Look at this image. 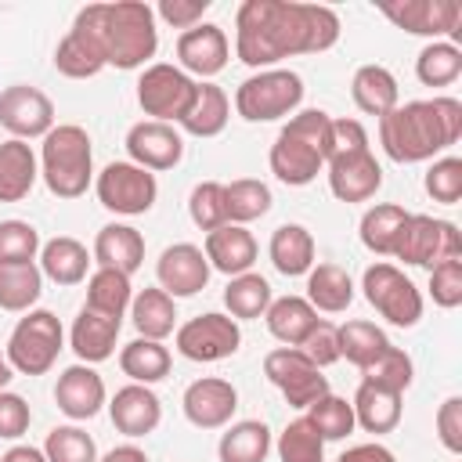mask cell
Segmentation results:
<instances>
[{"instance_id": "d4e9b609", "label": "cell", "mask_w": 462, "mask_h": 462, "mask_svg": "<svg viewBox=\"0 0 462 462\" xmlns=\"http://www.w3.org/2000/svg\"><path fill=\"white\" fill-rule=\"evenodd\" d=\"M94 263L97 267H108V271H123V274H134L141 271L144 263V235L134 227V224H105L94 238V249H90Z\"/></svg>"}, {"instance_id": "5b68a950", "label": "cell", "mask_w": 462, "mask_h": 462, "mask_svg": "<svg viewBox=\"0 0 462 462\" xmlns=\"http://www.w3.org/2000/svg\"><path fill=\"white\" fill-rule=\"evenodd\" d=\"M36 159L40 177L54 199H79L94 184V144L79 123H54Z\"/></svg>"}, {"instance_id": "60d3db41", "label": "cell", "mask_w": 462, "mask_h": 462, "mask_svg": "<svg viewBox=\"0 0 462 462\" xmlns=\"http://www.w3.org/2000/svg\"><path fill=\"white\" fill-rule=\"evenodd\" d=\"M336 343H339V357H346V361L361 372V368H368V365L390 346V336H386L375 321L354 318V321L336 325Z\"/></svg>"}, {"instance_id": "f35d334b", "label": "cell", "mask_w": 462, "mask_h": 462, "mask_svg": "<svg viewBox=\"0 0 462 462\" xmlns=\"http://www.w3.org/2000/svg\"><path fill=\"white\" fill-rule=\"evenodd\" d=\"M43 296L40 263H0V310L25 314Z\"/></svg>"}, {"instance_id": "4dcf8cb0", "label": "cell", "mask_w": 462, "mask_h": 462, "mask_svg": "<svg viewBox=\"0 0 462 462\" xmlns=\"http://www.w3.org/2000/svg\"><path fill=\"white\" fill-rule=\"evenodd\" d=\"M350 408H354V422H357L365 433H375V437L393 433V430L401 426V411H404V408H401V393L383 390V386L365 383V379H361V386H357Z\"/></svg>"}, {"instance_id": "c3c4849f", "label": "cell", "mask_w": 462, "mask_h": 462, "mask_svg": "<svg viewBox=\"0 0 462 462\" xmlns=\"http://www.w3.org/2000/svg\"><path fill=\"white\" fill-rule=\"evenodd\" d=\"M43 455H47V462H97V444L83 426L69 422V426H54L47 433Z\"/></svg>"}, {"instance_id": "d590c367", "label": "cell", "mask_w": 462, "mask_h": 462, "mask_svg": "<svg viewBox=\"0 0 462 462\" xmlns=\"http://www.w3.org/2000/svg\"><path fill=\"white\" fill-rule=\"evenodd\" d=\"M119 368H123V375H126L130 383L155 386V383H162V379L170 375L173 354H170V346H162L159 339L137 336V339H130V343L119 350Z\"/></svg>"}, {"instance_id": "f6af8a7d", "label": "cell", "mask_w": 462, "mask_h": 462, "mask_svg": "<svg viewBox=\"0 0 462 462\" xmlns=\"http://www.w3.org/2000/svg\"><path fill=\"white\" fill-rule=\"evenodd\" d=\"M303 419L318 430V437H321L325 444H328V440H343V437H350V433L357 430L350 401H346V397H336L332 390H328L325 397H318V401L307 408Z\"/></svg>"}, {"instance_id": "ba28073f", "label": "cell", "mask_w": 462, "mask_h": 462, "mask_svg": "<svg viewBox=\"0 0 462 462\" xmlns=\"http://www.w3.org/2000/svg\"><path fill=\"white\" fill-rule=\"evenodd\" d=\"M361 292L375 307V314L386 318L397 328H415L419 318H422V292L397 263L375 260L372 267H365Z\"/></svg>"}, {"instance_id": "cb8c5ba5", "label": "cell", "mask_w": 462, "mask_h": 462, "mask_svg": "<svg viewBox=\"0 0 462 462\" xmlns=\"http://www.w3.org/2000/svg\"><path fill=\"white\" fill-rule=\"evenodd\" d=\"M119 328H123L119 318H105L90 307H79V314L72 318V328H69V346L83 365H101L116 354Z\"/></svg>"}, {"instance_id": "680465c9", "label": "cell", "mask_w": 462, "mask_h": 462, "mask_svg": "<svg viewBox=\"0 0 462 462\" xmlns=\"http://www.w3.org/2000/svg\"><path fill=\"white\" fill-rule=\"evenodd\" d=\"M206 11H209V0H162V4L155 7V22L162 18L166 25H173V29L184 32V29L199 25Z\"/></svg>"}, {"instance_id": "8fae6325", "label": "cell", "mask_w": 462, "mask_h": 462, "mask_svg": "<svg viewBox=\"0 0 462 462\" xmlns=\"http://www.w3.org/2000/svg\"><path fill=\"white\" fill-rule=\"evenodd\" d=\"M195 87L199 79H191L184 69L170 65V61H152L141 69V79H137V105L148 119H159V123H180V116L188 112L191 97H195Z\"/></svg>"}, {"instance_id": "30bf717a", "label": "cell", "mask_w": 462, "mask_h": 462, "mask_svg": "<svg viewBox=\"0 0 462 462\" xmlns=\"http://www.w3.org/2000/svg\"><path fill=\"white\" fill-rule=\"evenodd\" d=\"M94 195L116 217H141L155 206L159 180H155V173L141 170L137 162L119 159V162H108L101 173H94Z\"/></svg>"}, {"instance_id": "7bdbcfd3", "label": "cell", "mask_w": 462, "mask_h": 462, "mask_svg": "<svg viewBox=\"0 0 462 462\" xmlns=\"http://www.w3.org/2000/svg\"><path fill=\"white\" fill-rule=\"evenodd\" d=\"M271 188L256 177H238L231 184H224V209H227V224H253L260 217L271 213Z\"/></svg>"}, {"instance_id": "6125c7cd", "label": "cell", "mask_w": 462, "mask_h": 462, "mask_svg": "<svg viewBox=\"0 0 462 462\" xmlns=\"http://www.w3.org/2000/svg\"><path fill=\"white\" fill-rule=\"evenodd\" d=\"M0 462H47V455H43V448H32V444H11L0 455Z\"/></svg>"}, {"instance_id": "db71d44e", "label": "cell", "mask_w": 462, "mask_h": 462, "mask_svg": "<svg viewBox=\"0 0 462 462\" xmlns=\"http://www.w3.org/2000/svg\"><path fill=\"white\" fill-rule=\"evenodd\" d=\"M433 426H437L440 448H444L448 455H462V397H458V393H451V397L440 401Z\"/></svg>"}, {"instance_id": "ac0fdd59", "label": "cell", "mask_w": 462, "mask_h": 462, "mask_svg": "<svg viewBox=\"0 0 462 462\" xmlns=\"http://www.w3.org/2000/svg\"><path fill=\"white\" fill-rule=\"evenodd\" d=\"M209 260L202 253V245L195 242H173L159 253L155 260V278H159V289L170 292L173 300H184V296H195L209 285Z\"/></svg>"}, {"instance_id": "f5cc1de1", "label": "cell", "mask_w": 462, "mask_h": 462, "mask_svg": "<svg viewBox=\"0 0 462 462\" xmlns=\"http://www.w3.org/2000/svg\"><path fill=\"white\" fill-rule=\"evenodd\" d=\"M430 296L440 310H455L462 303V256L444 260L430 271Z\"/></svg>"}, {"instance_id": "816d5d0a", "label": "cell", "mask_w": 462, "mask_h": 462, "mask_svg": "<svg viewBox=\"0 0 462 462\" xmlns=\"http://www.w3.org/2000/svg\"><path fill=\"white\" fill-rule=\"evenodd\" d=\"M40 231L29 220H0V263H36Z\"/></svg>"}, {"instance_id": "7dc6e473", "label": "cell", "mask_w": 462, "mask_h": 462, "mask_svg": "<svg viewBox=\"0 0 462 462\" xmlns=\"http://www.w3.org/2000/svg\"><path fill=\"white\" fill-rule=\"evenodd\" d=\"M274 451H278V462H325V440L318 437V430L303 415L292 419L278 433Z\"/></svg>"}, {"instance_id": "8d00e7d4", "label": "cell", "mask_w": 462, "mask_h": 462, "mask_svg": "<svg viewBox=\"0 0 462 462\" xmlns=\"http://www.w3.org/2000/svg\"><path fill=\"white\" fill-rule=\"evenodd\" d=\"M274 440L267 422L260 419H242V422H227V430L220 433L217 444V458L220 462H263L271 455Z\"/></svg>"}, {"instance_id": "ffe728a7", "label": "cell", "mask_w": 462, "mask_h": 462, "mask_svg": "<svg viewBox=\"0 0 462 462\" xmlns=\"http://www.w3.org/2000/svg\"><path fill=\"white\" fill-rule=\"evenodd\" d=\"M54 404L61 415H69L72 422H87L94 419L105 404H108V390H105V379L97 375L94 365H69L61 368L58 383H54Z\"/></svg>"}, {"instance_id": "6f0895ef", "label": "cell", "mask_w": 462, "mask_h": 462, "mask_svg": "<svg viewBox=\"0 0 462 462\" xmlns=\"http://www.w3.org/2000/svg\"><path fill=\"white\" fill-rule=\"evenodd\" d=\"M300 350L318 365V368H328V365H336L339 361V343H336V325L332 321H318L310 332H307V339L300 343Z\"/></svg>"}, {"instance_id": "be15d7a7", "label": "cell", "mask_w": 462, "mask_h": 462, "mask_svg": "<svg viewBox=\"0 0 462 462\" xmlns=\"http://www.w3.org/2000/svg\"><path fill=\"white\" fill-rule=\"evenodd\" d=\"M11 379H14V368H11L7 354H0V390H7V386H11Z\"/></svg>"}, {"instance_id": "1f68e13d", "label": "cell", "mask_w": 462, "mask_h": 462, "mask_svg": "<svg viewBox=\"0 0 462 462\" xmlns=\"http://www.w3.org/2000/svg\"><path fill=\"white\" fill-rule=\"evenodd\" d=\"M350 97L365 116H386L390 108L401 105V87L397 76L386 65H361L350 79Z\"/></svg>"}, {"instance_id": "bcb514c9", "label": "cell", "mask_w": 462, "mask_h": 462, "mask_svg": "<svg viewBox=\"0 0 462 462\" xmlns=\"http://www.w3.org/2000/svg\"><path fill=\"white\" fill-rule=\"evenodd\" d=\"M361 379H365V383H375V386H383V390L404 393V390L411 386V379H415V361H411L408 350H401V346L390 343L368 368H361Z\"/></svg>"}, {"instance_id": "f907efd6", "label": "cell", "mask_w": 462, "mask_h": 462, "mask_svg": "<svg viewBox=\"0 0 462 462\" xmlns=\"http://www.w3.org/2000/svg\"><path fill=\"white\" fill-rule=\"evenodd\" d=\"M422 188L433 202L455 206L462 199V159L458 155H437L422 177Z\"/></svg>"}, {"instance_id": "52a82bcc", "label": "cell", "mask_w": 462, "mask_h": 462, "mask_svg": "<svg viewBox=\"0 0 462 462\" xmlns=\"http://www.w3.org/2000/svg\"><path fill=\"white\" fill-rule=\"evenodd\" d=\"M65 350V328L58 321L54 310H43V307H32L25 310L11 336H7V361L14 372L22 375H47L54 365H58V354Z\"/></svg>"}, {"instance_id": "8992f818", "label": "cell", "mask_w": 462, "mask_h": 462, "mask_svg": "<svg viewBox=\"0 0 462 462\" xmlns=\"http://www.w3.org/2000/svg\"><path fill=\"white\" fill-rule=\"evenodd\" d=\"M303 76L292 69H260L245 76L235 90V112L245 123H274L289 119L303 105Z\"/></svg>"}, {"instance_id": "4fadbf2b", "label": "cell", "mask_w": 462, "mask_h": 462, "mask_svg": "<svg viewBox=\"0 0 462 462\" xmlns=\"http://www.w3.org/2000/svg\"><path fill=\"white\" fill-rule=\"evenodd\" d=\"M173 343H177V354L180 357L199 361V365H213V361H224V357H235L238 354L242 328H238V321L231 314L206 310V314L188 318L184 325H177Z\"/></svg>"}, {"instance_id": "d6a6232c", "label": "cell", "mask_w": 462, "mask_h": 462, "mask_svg": "<svg viewBox=\"0 0 462 462\" xmlns=\"http://www.w3.org/2000/svg\"><path fill=\"white\" fill-rule=\"evenodd\" d=\"M314 310L321 314H343L354 303V278L339 263H314L307 271V296Z\"/></svg>"}, {"instance_id": "603a6c76", "label": "cell", "mask_w": 462, "mask_h": 462, "mask_svg": "<svg viewBox=\"0 0 462 462\" xmlns=\"http://www.w3.org/2000/svg\"><path fill=\"white\" fill-rule=\"evenodd\" d=\"M202 253H206V260H209V271H220V274L235 278V274L253 271L260 245H256V238H253L249 227H242V224H224V227H217V231L206 235Z\"/></svg>"}, {"instance_id": "74e56055", "label": "cell", "mask_w": 462, "mask_h": 462, "mask_svg": "<svg viewBox=\"0 0 462 462\" xmlns=\"http://www.w3.org/2000/svg\"><path fill=\"white\" fill-rule=\"evenodd\" d=\"M408 217L411 213L404 206H397V202H375V206H368L365 217H361V227H357L361 231V245L368 253H375V256H393V245H397Z\"/></svg>"}, {"instance_id": "2e32d148", "label": "cell", "mask_w": 462, "mask_h": 462, "mask_svg": "<svg viewBox=\"0 0 462 462\" xmlns=\"http://www.w3.org/2000/svg\"><path fill=\"white\" fill-rule=\"evenodd\" d=\"M126 155L130 162H137L148 173H162L180 166L184 159V134L173 123H159V119H141L126 130Z\"/></svg>"}, {"instance_id": "94428289", "label": "cell", "mask_w": 462, "mask_h": 462, "mask_svg": "<svg viewBox=\"0 0 462 462\" xmlns=\"http://www.w3.org/2000/svg\"><path fill=\"white\" fill-rule=\"evenodd\" d=\"M97 462H148V455H144V448H137L130 440V444H116L112 451H105Z\"/></svg>"}, {"instance_id": "5bb4252c", "label": "cell", "mask_w": 462, "mask_h": 462, "mask_svg": "<svg viewBox=\"0 0 462 462\" xmlns=\"http://www.w3.org/2000/svg\"><path fill=\"white\" fill-rule=\"evenodd\" d=\"M379 14L404 29L408 36L433 40H458L462 32V4L458 0H393L379 4Z\"/></svg>"}, {"instance_id": "11a10c76", "label": "cell", "mask_w": 462, "mask_h": 462, "mask_svg": "<svg viewBox=\"0 0 462 462\" xmlns=\"http://www.w3.org/2000/svg\"><path fill=\"white\" fill-rule=\"evenodd\" d=\"M29 422H32L29 401H25L22 393H14V390H0V440H18V437H25Z\"/></svg>"}, {"instance_id": "f1b7e54d", "label": "cell", "mask_w": 462, "mask_h": 462, "mask_svg": "<svg viewBox=\"0 0 462 462\" xmlns=\"http://www.w3.org/2000/svg\"><path fill=\"white\" fill-rule=\"evenodd\" d=\"M267 256L274 263L278 274L285 278H303L318 260V245H314V235L303 227V224H282L271 231V242H267Z\"/></svg>"}, {"instance_id": "b9f144b4", "label": "cell", "mask_w": 462, "mask_h": 462, "mask_svg": "<svg viewBox=\"0 0 462 462\" xmlns=\"http://www.w3.org/2000/svg\"><path fill=\"white\" fill-rule=\"evenodd\" d=\"M271 282L256 271H245V274H235L227 278V289H224V307L235 321H253V318H263V310L271 307Z\"/></svg>"}, {"instance_id": "7a4b0ae2", "label": "cell", "mask_w": 462, "mask_h": 462, "mask_svg": "<svg viewBox=\"0 0 462 462\" xmlns=\"http://www.w3.org/2000/svg\"><path fill=\"white\" fill-rule=\"evenodd\" d=\"M462 137V101L437 94L426 101H404L379 116V144L386 159L411 166L430 162Z\"/></svg>"}, {"instance_id": "277c9868", "label": "cell", "mask_w": 462, "mask_h": 462, "mask_svg": "<svg viewBox=\"0 0 462 462\" xmlns=\"http://www.w3.org/2000/svg\"><path fill=\"white\" fill-rule=\"evenodd\" d=\"M328 130H332V116L325 108H300L296 116H289L267 155L271 173L289 188H303L318 180V173L328 162Z\"/></svg>"}, {"instance_id": "91938a15", "label": "cell", "mask_w": 462, "mask_h": 462, "mask_svg": "<svg viewBox=\"0 0 462 462\" xmlns=\"http://www.w3.org/2000/svg\"><path fill=\"white\" fill-rule=\"evenodd\" d=\"M336 462H397V455H393L386 444L368 440V444H354V448H346Z\"/></svg>"}, {"instance_id": "3957f363", "label": "cell", "mask_w": 462, "mask_h": 462, "mask_svg": "<svg viewBox=\"0 0 462 462\" xmlns=\"http://www.w3.org/2000/svg\"><path fill=\"white\" fill-rule=\"evenodd\" d=\"M94 32L105 65L134 72L144 69L159 51V25L155 7L144 0H116V4H87L72 18Z\"/></svg>"}, {"instance_id": "44dd1931", "label": "cell", "mask_w": 462, "mask_h": 462, "mask_svg": "<svg viewBox=\"0 0 462 462\" xmlns=\"http://www.w3.org/2000/svg\"><path fill=\"white\" fill-rule=\"evenodd\" d=\"M325 177H328V191L346 206L350 202H368L383 188V166L372 155V148L368 152H350V155H332L325 162Z\"/></svg>"}, {"instance_id": "4316f807", "label": "cell", "mask_w": 462, "mask_h": 462, "mask_svg": "<svg viewBox=\"0 0 462 462\" xmlns=\"http://www.w3.org/2000/svg\"><path fill=\"white\" fill-rule=\"evenodd\" d=\"M40 180V159L29 141H0V202H22Z\"/></svg>"}, {"instance_id": "7402d4cb", "label": "cell", "mask_w": 462, "mask_h": 462, "mask_svg": "<svg viewBox=\"0 0 462 462\" xmlns=\"http://www.w3.org/2000/svg\"><path fill=\"white\" fill-rule=\"evenodd\" d=\"M108 419H112V426L123 437L137 440V437H148V433L159 430V422H162V401H159V393L152 386L126 383V386H119L108 397Z\"/></svg>"}, {"instance_id": "d6986e66", "label": "cell", "mask_w": 462, "mask_h": 462, "mask_svg": "<svg viewBox=\"0 0 462 462\" xmlns=\"http://www.w3.org/2000/svg\"><path fill=\"white\" fill-rule=\"evenodd\" d=\"M180 408L195 430H224L231 422V415L238 411V390L231 379L202 375V379L188 383Z\"/></svg>"}, {"instance_id": "7c38bea8", "label": "cell", "mask_w": 462, "mask_h": 462, "mask_svg": "<svg viewBox=\"0 0 462 462\" xmlns=\"http://www.w3.org/2000/svg\"><path fill=\"white\" fill-rule=\"evenodd\" d=\"M263 375L285 397V404L300 411H307L318 397L328 393V379L300 346H274L263 357Z\"/></svg>"}, {"instance_id": "9a60e30c", "label": "cell", "mask_w": 462, "mask_h": 462, "mask_svg": "<svg viewBox=\"0 0 462 462\" xmlns=\"http://www.w3.org/2000/svg\"><path fill=\"white\" fill-rule=\"evenodd\" d=\"M0 126L18 141H43L54 130V101L40 87L11 83L0 90Z\"/></svg>"}, {"instance_id": "9f6ffc18", "label": "cell", "mask_w": 462, "mask_h": 462, "mask_svg": "<svg viewBox=\"0 0 462 462\" xmlns=\"http://www.w3.org/2000/svg\"><path fill=\"white\" fill-rule=\"evenodd\" d=\"M350 152H368V130L361 119L339 116V119H332V130H328V159L350 155Z\"/></svg>"}, {"instance_id": "e0dca14e", "label": "cell", "mask_w": 462, "mask_h": 462, "mask_svg": "<svg viewBox=\"0 0 462 462\" xmlns=\"http://www.w3.org/2000/svg\"><path fill=\"white\" fill-rule=\"evenodd\" d=\"M231 40L217 22H199L177 36V69L191 79H213L227 69Z\"/></svg>"}, {"instance_id": "6da1fadb", "label": "cell", "mask_w": 462, "mask_h": 462, "mask_svg": "<svg viewBox=\"0 0 462 462\" xmlns=\"http://www.w3.org/2000/svg\"><path fill=\"white\" fill-rule=\"evenodd\" d=\"M339 14L325 4L242 0L235 11V58L249 69H278L292 54H321L339 43Z\"/></svg>"}, {"instance_id": "e575fe53", "label": "cell", "mask_w": 462, "mask_h": 462, "mask_svg": "<svg viewBox=\"0 0 462 462\" xmlns=\"http://www.w3.org/2000/svg\"><path fill=\"white\" fill-rule=\"evenodd\" d=\"M263 321H267V332L282 343V346H300L307 339V332L321 321L318 310L303 300V296H278L271 300V307L263 310Z\"/></svg>"}, {"instance_id": "ee69618b", "label": "cell", "mask_w": 462, "mask_h": 462, "mask_svg": "<svg viewBox=\"0 0 462 462\" xmlns=\"http://www.w3.org/2000/svg\"><path fill=\"white\" fill-rule=\"evenodd\" d=\"M415 76L422 87H451L462 76V47L451 40H433L415 58Z\"/></svg>"}, {"instance_id": "83f0119b", "label": "cell", "mask_w": 462, "mask_h": 462, "mask_svg": "<svg viewBox=\"0 0 462 462\" xmlns=\"http://www.w3.org/2000/svg\"><path fill=\"white\" fill-rule=\"evenodd\" d=\"M40 271L47 282L54 285H79L87 282V271L94 263V256L87 253V245L72 235H58V238H47L40 245Z\"/></svg>"}, {"instance_id": "9c48e42d", "label": "cell", "mask_w": 462, "mask_h": 462, "mask_svg": "<svg viewBox=\"0 0 462 462\" xmlns=\"http://www.w3.org/2000/svg\"><path fill=\"white\" fill-rule=\"evenodd\" d=\"M393 256L408 267L433 271L437 263L462 256V235L451 220H440V217H430V213H411L397 245H393Z\"/></svg>"}, {"instance_id": "484cf974", "label": "cell", "mask_w": 462, "mask_h": 462, "mask_svg": "<svg viewBox=\"0 0 462 462\" xmlns=\"http://www.w3.org/2000/svg\"><path fill=\"white\" fill-rule=\"evenodd\" d=\"M227 119H231V97H227V90L217 87L213 79H199L195 97H191L188 112L180 116L177 130L180 134H191V137H217V134H224Z\"/></svg>"}, {"instance_id": "ab89813d", "label": "cell", "mask_w": 462, "mask_h": 462, "mask_svg": "<svg viewBox=\"0 0 462 462\" xmlns=\"http://www.w3.org/2000/svg\"><path fill=\"white\" fill-rule=\"evenodd\" d=\"M130 300H134V285H130V274L123 271H108V267H97L94 274H87V303L90 310L105 314V318H126L130 310Z\"/></svg>"}, {"instance_id": "f546056e", "label": "cell", "mask_w": 462, "mask_h": 462, "mask_svg": "<svg viewBox=\"0 0 462 462\" xmlns=\"http://www.w3.org/2000/svg\"><path fill=\"white\" fill-rule=\"evenodd\" d=\"M54 69H58L65 79H94V76H97L101 69H108V65H105V54H101L94 32L83 29L79 22H72V29H69V32L58 40V47H54Z\"/></svg>"}, {"instance_id": "836d02e7", "label": "cell", "mask_w": 462, "mask_h": 462, "mask_svg": "<svg viewBox=\"0 0 462 462\" xmlns=\"http://www.w3.org/2000/svg\"><path fill=\"white\" fill-rule=\"evenodd\" d=\"M130 321H134L137 336L162 343L166 336L177 332V300L170 292H162L159 285H148L130 300Z\"/></svg>"}, {"instance_id": "681fc988", "label": "cell", "mask_w": 462, "mask_h": 462, "mask_svg": "<svg viewBox=\"0 0 462 462\" xmlns=\"http://www.w3.org/2000/svg\"><path fill=\"white\" fill-rule=\"evenodd\" d=\"M188 217L199 231H217L227 224V209H224V184L220 180H199L188 195Z\"/></svg>"}]
</instances>
